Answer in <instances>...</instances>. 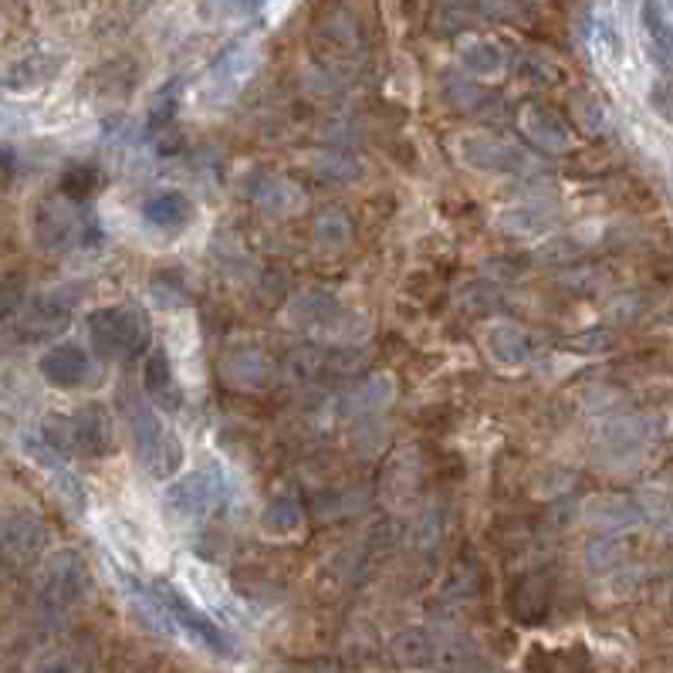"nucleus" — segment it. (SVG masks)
<instances>
[{"label":"nucleus","mask_w":673,"mask_h":673,"mask_svg":"<svg viewBox=\"0 0 673 673\" xmlns=\"http://www.w3.org/2000/svg\"><path fill=\"white\" fill-rule=\"evenodd\" d=\"M646 31L653 34V41H657L663 51H670V55H673V34H670L667 24H663L657 0H650V4H646Z\"/></svg>","instance_id":"ddd939ff"},{"label":"nucleus","mask_w":673,"mask_h":673,"mask_svg":"<svg viewBox=\"0 0 673 673\" xmlns=\"http://www.w3.org/2000/svg\"><path fill=\"white\" fill-rule=\"evenodd\" d=\"M44 545V525L31 515L0 518V572L28 565Z\"/></svg>","instance_id":"423d86ee"},{"label":"nucleus","mask_w":673,"mask_h":673,"mask_svg":"<svg viewBox=\"0 0 673 673\" xmlns=\"http://www.w3.org/2000/svg\"><path fill=\"white\" fill-rule=\"evenodd\" d=\"M34 234H38V244L44 247H68L78 234L75 210L58 200L41 203L38 214H34Z\"/></svg>","instance_id":"0eeeda50"},{"label":"nucleus","mask_w":673,"mask_h":673,"mask_svg":"<svg viewBox=\"0 0 673 673\" xmlns=\"http://www.w3.org/2000/svg\"><path fill=\"white\" fill-rule=\"evenodd\" d=\"M41 376L55 389H82L95 376L92 352L82 342H55L41 356Z\"/></svg>","instance_id":"20e7f679"},{"label":"nucleus","mask_w":673,"mask_h":673,"mask_svg":"<svg viewBox=\"0 0 673 673\" xmlns=\"http://www.w3.org/2000/svg\"><path fill=\"white\" fill-rule=\"evenodd\" d=\"M187 582H190V589L197 592V599H200L203 609H214V613H217V609H224L230 602V592L224 589V582H220L210 569H203V565H190Z\"/></svg>","instance_id":"1a4fd4ad"},{"label":"nucleus","mask_w":673,"mask_h":673,"mask_svg":"<svg viewBox=\"0 0 673 673\" xmlns=\"http://www.w3.org/2000/svg\"><path fill=\"white\" fill-rule=\"evenodd\" d=\"M170 501H173V508L180 511V515H197V511L207 508L210 487H207V481H203V474H190L187 481L176 484L173 494H170Z\"/></svg>","instance_id":"9d476101"},{"label":"nucleus","mask_w":673,"mask_h":673,"mask_svg":"<svg viewBox=\"0 0 673 673\" xmlns=\"http://www.w3.org/2000/svg\"><path fill=\"white\" fill-rule=\"evenodd\" d=\"M247 373H251V386L268 383V359H261L258 352H241V356L230 359V379L234 383H247Z\"/></svg>","instance_id":"9b49d317"},{"label":"nucleus","mask_w":673,"mask_h":673,"mask_svg":"<svg viewBox=\"0 0 673 673\" xmlns=\"http://www.w3.org/2000/svg\"><path fill=\"white\" fill-rule=\"evenodd\" d=\"M146 386H149V393H153L156 400H163V396L173 389V369H170V362H166L163 352H156V356L149 359V369H146Z\"/></svg>","instance_id":"f8f14e48"},{"label":"nucleus","mask_w":673,"mask_h":673,"mask_svg":"<svg viewBox=\"0 0 673 673\" xmlns=\"http://www.w3.org/2000/svg\"><path fill=\"white\" fill-rule=\"evenodd\" d=\"M112 444V430L99 410H78L72 416H61V437H51L48 450L58 454H105Z\"/></svg>","instance_id":"7ed1b4c3"},{"label":"nucleus","mask_w":673,"mask_h":673,"mask_svg":"<svg viewBox=\"0 0 673 673\" xmlns=\"http://www.w3.org/2000/svg\"><path fill=\"white\" fill-rule=\"evenodd\" d=\"M88 335H92L95 352L105 359H129L146 339L143 322L129 308H102V312H95L92 322H88Z\"/></svg>","instance_id":"f03ea898"},{"label":"nucleus","mask_w":673,"mask_h":673,"mask_svg":"<svg viewBox=\"0 0 673 673\" xmlns=\"http://www.w3.org/2000/svg\"><path fill=\"white\" fill-rule=\"evenodd\" d=\"M132 447H136L139 464L156 477H173L183 460V444L176 433L166 427L149 406H132L129 410Z\"/></svg>","instance_id":"f257e3e1"},{"label":"nucleus","mask_w":673,"mask_h":673,"mask_svg":"<svg viewBox=\"0 0 673 673\" xmlns=\"http://www.w3.org/2000/svg\"><path fill=\"white\" fill-rule=\"evenodd\" d=\"M143 217L153 227H159V230H180V227L190 224L193 207H190V200L183 197V193L163 190V193H156V197H149L143 203Z\"/></svg>","instance_id":"6e6552de"},{"label":"nucleus","mask_w":673,"mask_h":673,"mask_svg":"<svg viewBox=\"0 0 673 673\" xmlns=\"http://www.w3.org/2000/svg\"><path fill=\"white\" fill-rule=\"evenodd\" d=\"M31 673H78L75 660L65 657V653H55V657H44Z\"/></svg>","instance_id":"4468645a"},{"label":"nucleus","mask_w":673,"mask_h":673,"mask_svg":"<svg viewBox=\"0 0 673 673\" xmlns=\"http://www.w3.org/2000/svg\"><path fill=\"white\" fill-rule=\"evenodd\" d=\"M85 589V569L78 562L75 552L55 555L44 562L41 579H38V599L51 609H65L82 596Z\"/></svg>","instance_id":"39448f33"}]
</instances>
